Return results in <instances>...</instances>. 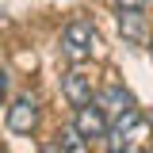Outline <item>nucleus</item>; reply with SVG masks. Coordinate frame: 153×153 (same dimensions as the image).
Returning a JSON list of instances; mask_svg holds the SVG:
<instances>
[{
    "mask_svg": "<svg viewBox=\"0 0 153 153\" xmlns=\"http://www.w3.org/2000/svg\"><path fill=\"white\" fill-rule=\"evenodd\" d=\"M4 84H8V76H4V69H0V96H4Z\"/></svg>",
    "mask_w": 153,
    "mask_h": 153,
    "instance_id": "nucleus-10",
    "label": "nucleus"
},
{
    "mask_svg": "<svg viewBox=\"0 0 153 153\" xmlns=\"http://www.w3.org/2000/svg\"><path fill=\"white\" fill-rule=\"evenodd\" d=\"M96 46H100V35H96L92 19L76 16L65 23V31H61V54L69 57L73 65H80V61H88V57L96 54Z\"/></svg>",
    "mask_w": 153,
    "mask_h": 153,
    "instance_id": "nucleus-2",
    "label": "nucleus"
},
{
    "mask_svg": "<svg viewBox=\"0 0 153 153\" xmlns=\"http://www.w3.org/2000/svg\"><path fill=\"white\" fill-rule=\"evenodd\" d=\"M119 31L134 46H146L149 42V27H146V16L142 12H119Z\"/></svg>",
    "mask_w": 153,
    "mask_h": 153,
    "instance_id": "nucleus-7",
    "label": "nucleus"
},
{
    "mask_svg": "<svg viewBox=\"0 0 153 153\" xmlns=\"http://www.w3.org/2000/svg\"><path fill=\"white\" fill-rule=\"evenodd\" d=\"M35 126H38V100H35V96H19V100H12V107H8V130L31 134Z\"/></svg>",
    "mask_w": 153,
    "mask_h": 153,
    "instance_id": "nucleus-4",
    "label": "nucleus"
},
{
    "mask_svg": "<svg viewBox=\"0 0 153 153\" xmlns=\"http://www.w3.org/2000/svg\"><path fill=\"white\" fill-rule=\"evenodd\" d=\"M107 115L100 111L96 103H84V107H76V115H73V130L84 138V142H92V138H107Z\"/></svg>",
    "mask_w": 153,
    "mask_h": 153,
    "instance_id": "nucleus-3",
    "label": "nucleus"
},
{
    "mask_svg": "<svg viewBox=\"0 0 153 153\" xmlns=\"http://www.w3.org/2000/svg\"><path fill=\"white\" fill-rule=\"evenodd\" d=\"M61 92H65V100H69L73 107H84V103H92V76L84 73L80 65H73L69 73L61 76Z\"/></svg>",
    "mask_w": 153,
    "mask_h": 153,
    "instance_id": "nucleus-5",
    "label": "nucleus"
},
{
    "mask_svg": "<svg viewBox=\"0 0 153 153\" xmlns=\"http://www.w3.org/2000/svg\"><path fill=\"white\" fill-rule=\"evenodd\" d=\"M146 4H149V0H115V8H119V12H142Z\"/></svg>",
    "mask_w": 153,
    "mask_h": 153,
    "instance_id": "nucleus-9",
    "label": "nucleus"
},
{
    "mask_svg": "<svg viewBox=\"0 0 153 153\" xmlns=\"http://www.w3.org/2000/svg\"><path fill=\"white\" fill-rule=\"evenodd\" d=\"M149 138H153V123L134 107V111L119 115L111 126H107V149L111 153H130L134 146H142V142H149Z\"/></svg>",
    "mask_w": 153,
    "mask_h": 153,
    "instance_id": "nucleus-1",
    "label": "nucleus"
},
{
    "mask_svg": "<svg viewBox=\"0 0 153 153\" xmlns=\"http://www.w3.org/2000/svg\"><path fill=\"white\" fill-rule=\"evenodd\" d=\"M54 146H57V153H88V142H84L73 126H61L57 138H54Z\"/></svg>",
    "mask_w": 153,
    "mask_h": 153,
    "instance_id": "nucleus-8",
    "label": "nucleus"
},
{
    "mask_svg": "<svg viewBox=\"0 0 153 153\" xmlns=\"http://www.w3.org/2000/svg\"><path fill=\"white\" fill-rule=\"evenodd\" d=\"M42 153H57V146H54V142H50V146H42Z\"/></svg>",
    "mask_w": 153,
    "mask_h": 153,
    "instance_id": "nucleus-11",
    "label": "nucleus"
},
{
    "mask_svg": "<svg viewBox=\"0 0 153 153\" xmlns=\"http://www.w3.org/2000/svg\"><path fill=\"white\" fill-rule=\"evenodd\" d=\"M96 107H100L103 115H115V119H119V115L134 111V96L126 92L123 84H107V88L100 92V100H96Z\"/></svg>",
    "mask_w": 153,
    "mask_h": 153,
    "instance_id": "nucleus-6",
    "label": "nucleus"
}]
</instances>
